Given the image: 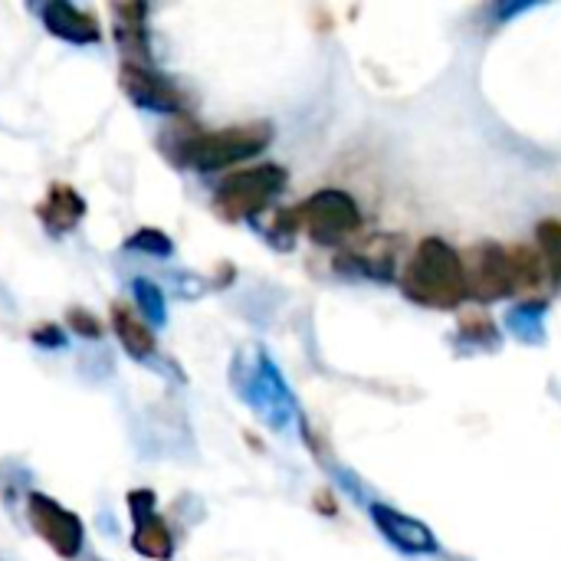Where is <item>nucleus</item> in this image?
<instances>
[{
  "label": "nucleus",
  "instance_id": "nucleus-1",
  "mask_svg": "<svg viewBox=\"0 0 561 561\" xmlns=\"http://www.w3.org/2000/svg\"><path fill=\"white\" fill-rule=\"evenodd\" d=\"M401 289L408 299L427 309H457L467 293V273H463V253H457L440 237H424L411 260L404 263Z\"/></svg>",
  "mask_w": 561,
  "mask_h": 561
},
{
  "label": "nucleus",
  "instance_id": "nucleus-2",
  "mask_svg": "<svg viewBox=\"0 0 561 561\" xmlns=\"http://www.w3.org/2000/svg\"><path fill=\"white\" fill-rule=\"evenodd\" d=\"M270 141H273L270 122H250V125H233V128H220V131H191V135H184L174 158H181L184 164H194L201 171H217V168H227L233 161L266 151Z\"/></svg>",
  "mask_w": 561,
  "mask_h": 561
},
{
  "label": "nucleus",
  "instance_id": "nucleus-3",
  "mask_svg": "<svg viewBox=\"0 0 561 561\" xmlns=\"http://www.w3.org/2000/svg\"><path fill=\"white\" fill-rule=\"evenodd\" d=\"M286 168L279 164H256L227 178L214 194V210L224 220H250L270 207V201L286 187Z\"/></svg>",
  "mask_w": 561,
  "mask_h": 561
},
{
  "label": "nucleus",
  "instance_id": "nucleus-4",
  "mask_svg": "<svg viewBox=\"0 0 561 561\" xmlns=\"http://www.w3.org/2000/svg\"><path fill=\"white\" fill-rule=\"evenodd\" d=\"M296 217H299V227L322 247L342 243L352 233H358V227H362V210H358L355 197L339 187L316 191L309 201H302L296 207Z\"/></svg>",
  "mask_w": 561,
  "mask_h": 561
},
{
  "label": "nucleus",
  "instance_id": "nucleus-5",
  "mask_svg": "<svg viewBox=\"0 0 561 561\" xmlns=\"http://www.w3.org/2000/svg\"><path fill=\"white\" fill-rule=\"evenodd\" d=\"M463 273H467V293L477 302H500L516 293L513 256L500 243H477L463 256Z\"/></svg>",
  "mask_w": 561,
  "mask_h": 561
},
{
  "label": "nucleus",
  "instance_id": "nucleus-6",
  "mask_svg": "<svg viewBox=\"0 0 561 561\" xmlns=\"http://www.w3.org/2000/svg\"><path fill=\"white\" fill-rule=\"evenodd\" d=\"M26 513L30 523L36 529V536L59 556V559H76L82 549V523L79 516H72L69 510H62L59 503H53L49 496L33 493L26 500Z\"/></svg>",
  "mask_w": 561,
  "mask_h": 561
},
{
  "label": "nucleus",
  "instance_id": "nucleus-7",
  "mask_svg": "<svg viewBox=\"0 0 561 561\" xmlns=\"http://www.w3.org/2000/svg\"><path fill=\"white\" fill-rule=\"evenodd\" d=\"M128 510H131V519H135V533H131L135 552H141L145 559H171L174 556V542H171L168 526L154 516V496L148 490L128 493Z\"/></svg>",
  "mask_w": 561,
  "mask_h": 561
},
{
  "label": "nucleus",
  "instance_id": "nucleus-8",
  "mask_svg": "<svg viewBox=\"0 0 561 561\" xmlns=\"http://www.w3.org/2000/svg\"><path fill=\"white\" fill-rule=\"evenodd\" d=\"M371 519H375L378 533L391 546H398L401 552H408V556H434L437 552V536L421 519L404 516V513H398L391 506H381V503L371 506Z\"/></svg>",
  "mask_w": 561,
  "mask_h": 561
},
{
  "label": "nucleus",
  "instance_id": "nucleus-9",
  "mask_svg": "<svg viewBox=\"0 0 561 561\" xmlns=\"http://www.w3.org/2000/svg\"><path fill=\"white\" fill-rule=\"evenodd\" d=\"M118 79H122L125 95L141 108H151V112H178L181 108L178 89L164 76H158V72L138 66V62H125Z\"/></svg>",
  "mask_w": 561,
  "mask_h": 561
},
{
  "label": "nucleus",
  "instance_id": "nucleus-10",
  "mask_svg": "<svg viewBox=\"0 0 561 561\" xmlns=\"http://www.w3.org/2000/svg\"><path fill=\"white\" fill-rule=\"evenodd\" d=\"M43 23H46L49 33H56V36H62L69 43H79V46L82 43H95L102 36L99 20L92 13L66 3V0H53V3L43 7Z\"/></svg>",
  "mask_w": 561,
  "mask_h": 561
},
{
  "label": "nucleus",
  "instance_id": "nucleus-11",
  "mask_svg": "<svg viewBox=\"0 0 561 561\" xmlns=\"http://www.w3.org/2000/svg\"><path fill=\"white\" fill-rule=\"evenodd\" d=\"M36 214H39L43 227H46L53 237H59V233H69V230L82 220L85 201H82L69 184H53V187L46 191L43 204L36 207Z\"/></svg>",
  "mask_w": 561,
  "mask_h": 561
},
{
  "label": "nucleus",
  "instance_id": "nucleus-12",
  "mask_svg": "<svg viewBox=\"0 0 561 561\" xmlns=\"http://www.w3.org/2000/svg\"><path fill=\"white\" fill-rule=\"evenodd\" d=\"M112 325H115V335H118V342L125 345V352L131 355V358H148L151 352H154V335H151V329L141 322V316L138 312H131L125 302H115L112 306Z\"/></svg>",
  "mask_w": 561,
  "mask_h": 561
},
{
  "label": "nucleus",
  "instance_id": "nucleus-13",
  "mask_svg": "<svg viewBox=\"0 0 561 561\" xmlns=\"http://www.w3.org/2000/svg\"><path fill=\"white\" fill-rule=\"evenodd\" d=\"M145 7L141 3H122L115 7V36L125 53H148V36H145Z\"/></svg>",
  "mask_w": 561,
  "mask_h": 561
},
{
  "label": "nucleus",
  "instance_id": "nucleus-14",
  "mask_svg": "<svg viewBox=\"0 0 561 561\" xmlns=\"http://www.w3.org/2000/svg\"><path fill=\"white\" fill-rule=\"evenodd\" d=\"M542 312H546V302H523L510 312V332L519 335L523 342L536 345L542 342Z\"/></svg>",
  "mask_w": 561,
  "mask_h": 561
},
{
  "label": "nucleus",
  "instance_id": "nucleus-15",
  "mask_svg": "<svg viewBox=\"0 0 561 561\" xmlns=\"http://www.w3.org/2000/svg\"><path fill=\"white\" fill-rule=\"evenodd\" d=\"M131 289H135V302H138L141 316L151 319V322H164V296H161V289L151 279H135Z\"/></svg>",
  "mask_w": 561,
  "mask_h": 561
},
{
  "label": "nucleus",
  "instance_id": "nucleus-16",
  "mask_svg": "<svg viewBox=\"0 0 561 561\" xmlns=\"http://www.w3.org/2000/svg\"><path fill=\"white\" fill-rule=\"evenodd\" d=\"M125 247L128 250H145L151 256H171V240L161 230H138Z\"/></svg>",
  "mask_w": 561,
  "mask_h": 561
},
{
  "label": "nucleus",
  "instance_id": "nucleus-17",
  "mask_svg": "<svg viewBox=\"0 0 561 561\" xmlns=\"http://www.w3.org/2000/svg\"><path fill=\"white\" fill-rule=\"evenodd\" d=\"M460 335L470 339V342H500V335H496V329H493V322H490L486 316H470V319H463Z\"/></svg>",
  "mask_w": 561,
  "mask_h": 561
},
{
  "label": "nucleus",
  "instance_id": "nucleus-18",
  "mask_svg": "<svg viewBox=\"0 0 561 561\" xmlns=\"http://www.w3.org/2000/svg\"><path fill=\"white\" fill-rule=\"evenodd\" d=\"M69 322H72V329H76L79 335H85V339H99V335H102V325H99L89 312H82V309H72V312H69Z\"/></svg>",
  "mask_w": 561,
  "mask_h": 561
},
{
  "label": "nucleus",
  "instance_id": "nucleus-19",
  "mask_svg": "<svg viewBox=\"0 0 561 561\" xmlns=\"http://www.w3.org/2000/svg\"><path fill=\"white\" fill-rule=\"evenodd\" d=\"M33 342L43 345V348H62L66 345V335L56 325H39V329H33Z\"/></svg>",
  "mask_w": 561,
  "mask_h": 561
}]
</instances>
